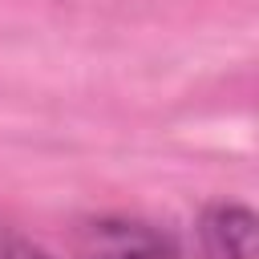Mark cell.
Returning <instances> with one entry per match:
<instances>
[{"instance_id": "3957f363", "label": "cell", "mask_w": 259, "mask_h": 259, "mask_svg": "<svg viewBox=\"0 0 259 259\" xmlns=\"http://www.w3.org/2000/svg\"><path fill=\"white\" fill-rule=\"evenodd\" d=\"M0 259H53V255L16 231H0Z\"/></svg>"}, {"instance_id": "7a4b0ae2", "label": "cell", "mask_w": 259, "mask_h": 259, "mask_svg": "<svg viewBox=\"0 0 259 259\" xmlns=\"http://www.w3.org/2000/svg\"><path fill=\"white\" fill-rule=\"evenodd\" d=\"M255 210L243 202H210L198 214V255L202 259H255Z\"/></svg>"}, {"instance_id": "6da1fadb", "label": "cell", "mask_w": 259, "mask_h": 259, "mask_svg": "<svg viewBox=\"0 0 259 259\" xmlns=\"http://www.w3.org/2000/svg\"><path fill=\"white\" fill-rule=\"evenodd\" d=\"M77 259H186L182 243L146 219L134 214H101L89 219L73 239Z\"/></svg>"}]
</instances>
